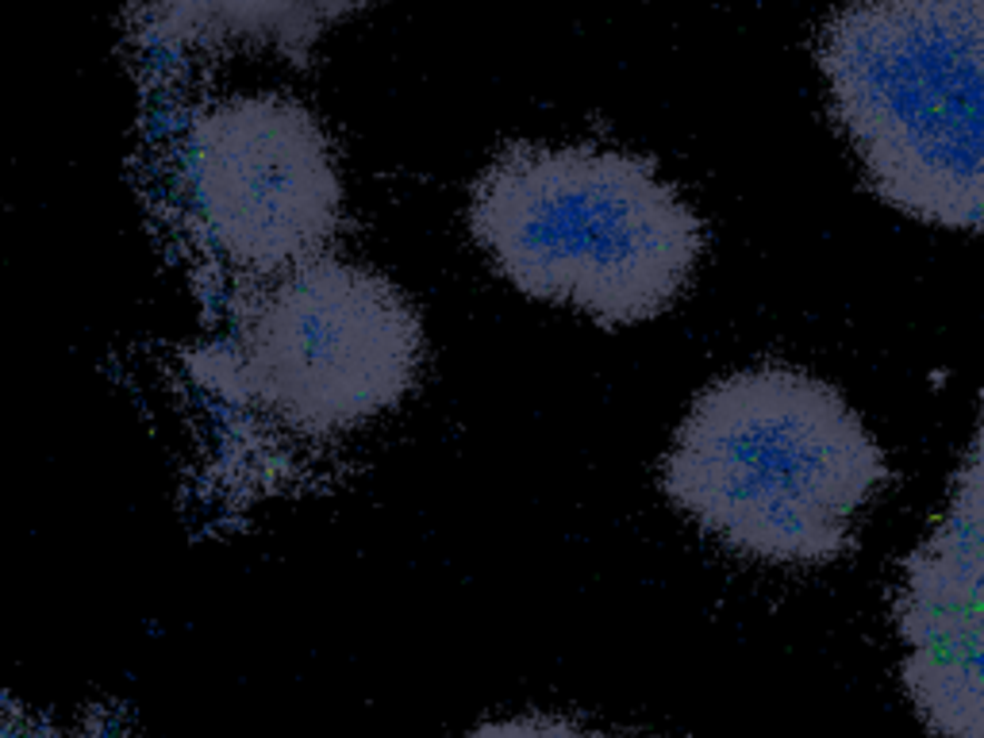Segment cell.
<instances>
[{"mask_svg": "<svg viewBox=\"0 0 984 738\" xmlns=\"http://www.w3.org/2000/svg\"><path fill=\"white\" fill-rule=\"evenodd\" d=\"M888 481L880 443L835 385L754 366L700 388L661 465L666 496L724 547L761 562H830L854 512Z\"/></svg>", "mask_w": 984, "mask_h": 738, "instance_id": "6da1fadb", "label": "cell"}, {"mask_svg": "<svg viewBox=\"0 0 984 738\" xmlns=\"http://www.w3.org/2000/svg\"><path fill=\"white\" fill-rule=\"evenodd\" d=\"M470 227L520 293L604 327L661 316L708 239L650 158L608 147L504 150L473 185Z\"/></svg>", "mask_w": 984, "mask_h": 738, "instance_id": "7a4b0ae2", "label": "cell"}, {"mask_svg": "<svg viewBox=\"0 0 984 738\" xmlns=\"http://www.w3.org/2000/svg\"><path fill=\"white\" fill-rule=\"evenodd\" d=\"M819 70L885 205L984 232V0H850Z\"/></svg>", "mask_w": 984, "mask_h": 738, "instance_id": "3957f363", "label": "cell"}, {"mask_svg": "<svg viewBox=\"0 0 984 738\" xmlns=\"http://www.w3.org/2000/svg\"><path fill=\"white\" fill-rule=\"evenodd\" d=\"M423 324L388 277L319 258L269 277L239 338V373L269 415L304 435H343L412 393Z\"/></svg>", "mask_w": 984, "mask_h": 738, "instance_id": "277c9868", "label": "cell"}, {"mask_svg": "<svg viewBox=\"0 0 984 738\" xmlns=\"http://www.w3.org/2000/svg\"><path fill=\"white\" fill-rule=\"evenodd\" d=\"M181 193L200 239L250 277L319 258L343 219V177L324 124L282 92L197 108L177 142Z\"/></svg>", "mask_w": 984, "mask_h": 738, "instance_id": "5b68a950", "label": "cell"}, {"mask_svg": "<svg viewBox=\"0 0 984 738\" xmlns=\"http://www.w3.org/2000/svg\"><path fill=\"white\" fill-rule=\"evenodd\" d=\"M370 0H147L142 36L177 55L262 47L304 62L335 23Z\"/></svg>", "mask_w": 984, "mask_h": 738, "instance_id": "8992f818", "label": "cell"}, {"mask_svg": "<svg viewBox=\"0 0 984 738\" xmlns=\"http://www.w3.org/2000/svg\"><path fill=\"white\" fill-rule=\"evenodd\" d=\"M946 520L957 523V528L973 534L977 542H984V393H981V427L954 473Z\"/></svg>", "mask_w": 984, "mask_h": 738, "instance_id": "52a82bcc", "label": "cell"}, {"mask_svg": "<svg viewBox=\"0 0 984 738\" xmlns=\"http://www.w3.org/2000/svg\"><path fill=\"white\" fill-rule=\"evenodd\" d=\"M470 738H627V735L592 731V727L570 724V719H558V716H512V719H492V724L478 727Z\"/></svg>", "mask_w": 984, "mask_h": 738, "instance_id": "ba28073f", "label": "cell"}]
</instances>
